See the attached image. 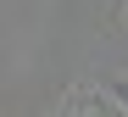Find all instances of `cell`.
Segmentation results:
<instances>
[{"instance_id":"obj_1","label":"cell","mask_w":128,"mask_h":117,"mask_svg":"<svg viewBox=\"0 0 128 117\" xmlns=\"http://www.w3.org/2000/svg\"><path fill=\"white\" fill-rule=\"evenodd\" d=\"M106 100H112V106L128 117V78H112V84H106Z\"/></svg>"},{"instance_id":"obj_2","label":"cell","mask_w":128,"mask_h":117,"mask_svg":"<svg viewBox=\"0 0 128 117\" xmlns=\"http://www.w3.org/2000/svg\"><path fill=\"white\" fill-rule=\"evenodd\" d=\"M122 28H128V6H122Z\"/></svg>"}]
</instances>
